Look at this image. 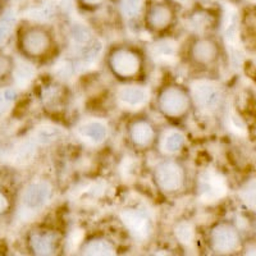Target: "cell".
I'll list each match as a JSON object with an SVG mask.
<instances>
[{
  "label": "cell",
  "instance_id": "44dd1931",
  "mask_svg": "<svg viewBox=\"0 0 256 256\" xmlns=\"http://www.w3.org/2000/svg\"><path fill=\"white\" fill-rule=\"evenodd\" d=\"M16 70V62L10 54L0 50V84L8 81Z\"/></svg>",
  "mask_w": 256,
  "mask_h": 256
},
{
  "label": "cell",
  "instance_id": "277c9868",
  "mask_svg": "<svg viewBox=\"0 0 256 256\" xmlns=\"http://www.w3.org/2000/svg\"><path fill=\"white\" fill-rule=\"evenodd\" d=\"M152 180L162 195H178L188 186V169L180 156H162L152 168Z\"/></svg>",
  "mask_w": 256,
  "mask_h": 256
},
{
  "label": "cell",
  "instance_id": "d6986e66",
  "mask_svg": "<svg viewBox=\"0 0 256 256\" xmlns=\"http://www.w3.org/2000/svg\"><path fill=\"white\" fill-rule=\"evenodd\" d=\"M118 14L126 20L142 18L144 12L150 0H116Z\"/></svg>",
  "mask_w": 256,
  "mask_h": 256
},
{
  "label": "cell",
  "instance_id": "9a60e30c",
  "mask_svg": "<svg viewBox=\"0 0 256 256\" xmlns=\"http://www.w3.org/2000/svg\"><path fill=\"white\" fill-rule=\"evenodd\" d=\"M186 134L177 128H168L166 131L160 130L156 150L162 156H180L186 148Z\"/></svg>",
  "mask_w": 256,
  "mask_h": 256
},
{
  "label": "cell",
  "instance_id": "ba28073f",
  "mask_svg": "<svg viewBox=\"0 0 256 256\" xmlns=\"http://www.w3.org/2000/svg\"><path fill=\"white\" fill-rule=\"evenodd\" d=\"M206 244L212 254L230 255L241 248V232L230 222H219L210 227Z\"/></svg>",
  "mask_w": 256,
  "mask_h": 256
},
{
  "label": "cell",
  "instance_id": "7402d4cb",
  "mask_svg": "<svg viewBox=\"0 0 256 256\" xmlns=\"http://www.w3.org/2000/svg\"><path fill=\"white\" fill-rule=\"evenodd\" d=\"M17 100V92L10 88H4L0 90V116H4Z\"/></svg>",
  "mask_w": 256,
  "mask_h": 256
},
{
  "label": "cell",
  "instance_id": "30bf717a",
  "mask_svg": "<svg viewBox=\"0 0 256 256\" xmlns=\"http://www.w3.org/2000/svg\"><path fill=\"white\" fill-rule=\"evenodd\" d=\"M190 35H212L218 24V16L205 6H192L184 17Z\"/></svg>",
  "mask_w": 256,
  "mask_h": 256
},
{
  "label": "cell",
  "instance_id": "ac0fdd59",
  "mask_svg": "<svg viewBox=\"0 0 256 256\" xmlns=\"http://www.w3.org/2000/svg\"><path fill=\"white\" fill-rule=\"evenodd\" d=\"M116 98L126 108H140L148 102V92L140 84H126L118 90Z\"/></svg>",
  "mask_w": 256,
  "mask_h": 256
},
{
  "label": "cell",
  "instance_id": "ffe728a7",
  "mask_svg": "<svg viewBox=\"0 0 256 256\" xmlns=\"http://www.w3.org/2000/svg\"><path fill=\"white\" fill-rule=\"evenodd\" d=\"M82 137L94 144H102L108 137V127L100 120H90L80 127Z\"/></svg>",
  "mask_w": 256,
  "mask_h": 256
},
{
  "label": "cell",
  "instance_id": "4fadbf2b",
  "mask_svg": "<svg viewBox=\"0 0 256 256\" xmlns=\"http://www.w3.org/2000/svg\"><path fill=\"white\" fill-rule=\"evenodd\" d=\"M52 188L48 180H34L22 194V204L27 210L42 209L52 198Z\"/></svg>",
  "mask_w": 256,
  "mask_h": 256
},
{
  "label": "cell",
  "instance_id": "484cf974",
  "mask_svg": "<svg viewBox=\"0 0 256 256\" xmlns=\"http://www.w3.org/2000/svg\"><path fill=\"white\" fill-rule=\"evenodd\" d=\"M12 198L4 187H0V218L6 216L12 210Z\"/></svg>",
  "mask_w": 256,
  "mask_h": 256
},
{
  "label": "cell",
  "instance_id": "603a6c76",
  "mask_svg": "<svg viewBox=\"0 0 256 256\" xmlns=\"http://www.w3.org/2000/svg\"><path fill=\"white\" fill-rule=\"evenodd\" d=\"M16 26V17L13 13L6 12L0 17V44L10 35Z\"/></svg>",
  "mask_w": 256,
  "mask_h": 256
},
{
  "label": "cell",
  "instance_id": "3957f363",
  "mask_svg": "<svg viewBox=\"0 0 256 256\" xmlns=\"http://www.w3.org/2000/svg\"><path fill=\"white\" fill-rule=\"evenodd\" d=\"M17 49L27 60L45 63L58 52L56 34L44 24H26L17 32Z\"/></svg>",
  "mask_w": 256,
  "mask_h": 256
},
{
  "label": "cell",
  "instance_id": "4316f807",
  "mask_svg": "<svg viewBox=\"0 0 256 256\" xmlns=\"http://www.w3.org/2000/svg\"><path fill=\"white\" fill-rule=\"evenodd\" d=\"M246 254H248V255H256V248H248V250L246 251Z\"/></svg>",
  "mask_w": 256,
  "mask_h": 256
},
{
  "label": "cell",
  "instance_id": "5b68a950",
  "mask_svg": "<svg viewBox=\"0 0 256 256\" xmlns=\"http://www.w3.org/2000/svg\"><path fill=\"white\" fill-rule=\"evenodd\" d=\"M220 54V44L212 35H188L182 52L184 63L198 72L216 67Z\"/></svg>",
  "mask_w": 256,
  "mask_h": 256
},
{
  "label": "cell",
  "instance_id": "d4e9b609",
  "mask_svg": "<svg viewBox=\"0 0 256 256\" xmlns=\"http://www.w3.org/2000/svg\"><path fill=\"white\" fill-rule=\"evenodd\" d=\"M74 2L84 12H96L102 9L108 0H74Z\"/></svg>",
  "mask_w": 256,
  "mask_h": 256
},
{
  "label": "cell",
  "instance_id": "52a82bcc",
  "mask_svg": "<svg viewBox=\"0 0 256 256\" xmlns=\"http://www.w3.org/2000/svg\"><path fill=\"white\" fill-rule=\"evenodd\" d=\"M160 128L146 114H136L126 123L124 138L128 146L136 152L155 150L159 140Z\"/></svg>",
  "mask_w": 256,
  "mask_h": 256
},
{
  "label": "cell",
  "instance_id": "9c48e42d",
  "mask_svg": "<svg viewBox=\"0 0 256 256\" xmlns=\"http://www.w3.org/2000/svg\"><path fill=\"white\" fill-rule=\"evenodd\" d=\"M63 236L52 227L32 228L26 236V248L31 255L52 256L60 251Z\"/></svg>",
  "mask_w": 256,
  "mask_h": 256
},
{
  "label": "cell",
  "instance_id": "8fae6325",
  "mask_svg": "<svg viewBox=\"0 0 256 256\" xmlns=\"http://www.w3.org/2000/svg\"><path fill=\"white\" fill-rule=\"evenodd\" d=\"M191 91L192 96H194L195 109L212 113L220 106L223 94L216 84H212V82H200L194 86Z\"/></svg>",
  "mask_w": 256,
  "mask_h": 256
},
{
  "label": "cell",
  "instance_id": "6da1fadb",
  "mask_svg": "<svg viewBox=\"0 0 256 256\" xmlns=\"http://www.w3.org/2000/svg\"><path fill=\"white\" fill-rule=\"evenodd\" d=\"M104 66L122 84H142L148 74V54L140 45L116 42L105 52Z\"/></svg>",
  "mask_w": 256,
  "mask_h": 256
},
{
  "label": "cell",
  "instance_id": "cb8c5ba5",
  "mask_svg": "<svg viewBox=\"0 0 256 256\" xmlns=\"http://www.w3.org/2000/svg\"><path fill=\"white\" fill-rule=\"evenodd\" d=\"M241 196L248 206L256 210V180H251L242 188Z\"/></svg>",
  "mask_w": 256,
  "mask_h": 256
},
{
  "label": "cell",
  "instance_id": "83f0119b",
  "mask_svg": "<svg viewBox=\"0 0 256 256\" xmlns=\"http://www.w3.org/2000/svg\"><path fill=\"white\" fill-rule=\"evenodd\" d=\"M4 13V4H3V0H0V17L3 16Z\"/></svg>",
  "mask_w": 256,
  "mask_h": 256
},
{
  "label": "cell",
  "instance_id": "2e32d148",
  "mask_svg": "<svg viewBox=\"0 0 256 256\" xmlns=\"http://www.w3.org/2000/svg\"><path fill=\"white\" fill-rule=\"evenodd\" d=\"M227 192V182L220 173L206 172L200 180V195L205 200H219Z\"/></svg>",
  "mask_w": 256,
  "mask_h": 256
},
{
  "label": "cell",
  "instance_id": "5bb4252c",
  "mask_svg": "<svg viewBox=\"0 0 256 256\" xmlns=\"http://www.w3.org/2000/svg\"><path fill=\"white\" fill-rule=\"evenodd\" d=\"M118 251L116 242L105 234L88 236L78 246V254L84 256H114Z\"/></svg>",
  "mask_w": 256,
  "mask_h": 256
},
{
  "label": "cell",
  "instance_id": "7a4b0ae2",
  "mask_svg": "<svg viewBox=\"0 0 256 256\" xmlns=\"http://www.w3.org/2000/svg\"><path fill=\"white\" fill-rule=\"evenodd\" d=\"M152 105L156 113L172 124L186 122L195 112L191 88L174 81L166 82L158 88Z\"/></svg>",
  "mask_w": 256,
  "mask_h": 256
},
{
  "label": "cell",
  "instance_id": "7c38bea8",
  "mask_svg": "<svg viewBox=\"0 0 256 256\" xmlns=\"http://www.w3.org/2000/svg\"><path fill=\"white\" fill-rule=\"evenodd\" d=\"M120 219L126 230L136 238H142L150 232V216L148 212L141 208H127L120 212Z\"/></svg>",
  "mask_w": 256,
  "mask_h": 256
},
{
  "label": "cell",
  "instance_id": "e0dca14e",
  "mask_svg": "<svg viewBox=\"0 0 256 256\" xmlns=\"http://www.w3.org/2000/svg\"><path fill=\"white\" fill-rule=\"evenodd\" d=\"M40 99L46 110H60L68 102V91L59 84H49L41 91Z\"/></svg>",
  "mask_w": 256,
  "mask_h": 256
},
{
  "label": "cell",
  "instance_id": "8992f818",
  "mask_svg": "<svg viewBox=\"0 0 256 256\" xmlns=\"http://www.w3.org/2000/svg\"><path fill=\"white\" fill-rule=\"evenodd\" d=\"M141 20L150 35L166 38L180 22V6L174 0H150Z\"/></svg>",
  "mask_w": 256,
  "mask_h": 256
}]
</instances>
